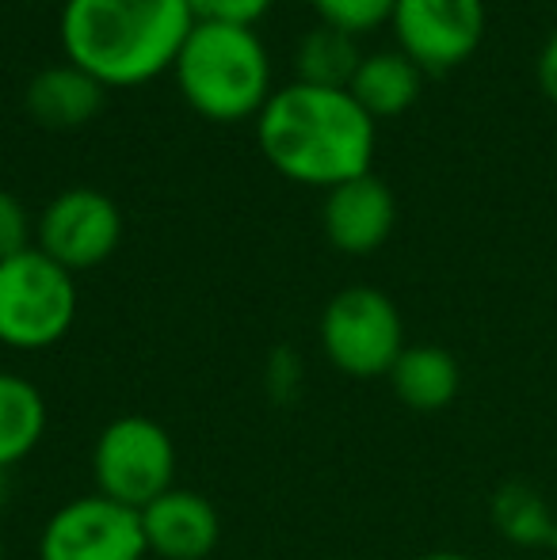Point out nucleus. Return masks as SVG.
Segmentation results:
<instances>
[{"mask_svg":"<svg viewBox=\"0 0 557 560\" xmlns=\"http://www.w3.org/2000/svg\"><path fill=\"white\" fill-rule=\"evenodd\" d=\"M374 118L348 89L282 84L256 115V145L290 184L325 187L367 176L374 161Z\"/></svg>","mask_w":557,"mask_h":560,"instance_id":"nucleus-1","label":"nucleus"},{"mask_svg":"<svg viewBox=\"0 0 557 560\" xmlns=\"http://www.w3.org/2000/svg\"><path fill=\"white\" fill-rule=\"evenodd\" d=\"M192 27L187 0H66L58 35L66 61L104 89H135L176 66Z\"/></svg>","mask_w":557,"mask_h":560,"instance_id":"nucleus-2","label":"nucleus"},{"mask_svg":"<svg viewBox=\"0 0 557 560\" xmlns=\"http://www.w3.org/2000/svg\"><path fill=\"white\" fill-rule=\"evenodd\" d=\"M172 73L187 107L210 122L256 118L271 100L268 50L253 27L237 23L195 20Z\"/></svg>","mask_w":557,"mask_h":560,"instance_id":"nucleus-3","label":"nucleus"},{"mask_svg":"<svg viewBox=\"0 0 557 560\" xmlns=\"http://www.w3.org/2000/svg\"><path fill=\"white\" fill-rule=\"evenodd\" d=\"M77 320L73 271L31 244L0 264V343L12 351H46Z\"/></svg>","mask_w":557,"mask_h":560,"instance_id":"nucleus-4","label":"nucleus"},{"mask_svg":"<svg viewBox=\"0 0 557 560\" xmlns=\"http://www.w3.org/2000/svg\"><path fill=\"white\" fill-rule=\"evenodd\" d=\"M96 492L130 511H146L156 495L176 488V443L149 416H119L92 446Z\"/></svg>","mask_w":557,"mask_h":560,"instance_id":"nucleus-5","label":"nucleus"},{"mask_svg":"<svg viewBox=\"0 0 557 560\" xmlns=\"http://www.w3.org/2000/svg\"><path fill=\"white\" fill-rule=\"evenodd\" d=\"M321 351L348 377H390L402 359L405 325L397 305L374 287H348L321 313Z\"/></svg>","mask_w":557,"mask_h":560,"instance_id":"nucleus-6","label":"nucleus"},{"mask_svg":"<svg viewBox=\"0 0 557 560\" xmlns=\"http://www.w3.org/2000/svg\"><path fill=\"white\" fill-rule=\"evenodd\" d=\"M141 515L107 495L69 500L46 518L38 534V560H146Z\"/></svg>","mask_w":557,"mask_h":560,"instance_id":"nucleus-7","label":"nucleus"},{"mask_svg":"<svg viewBox=\"0 0 557 560\" xmlns=\"http://www.w3.org/2000/svg\"><path fill=\"white\" fill-rule=\"evenodd\" d=\"M38 252L61 264L66 271H92L115 256L123 241V214L112 195L96 187H69L46 202L35 225Z\"/></svg>","mask_w":557,"mask_h":560,"instance_id":"nucleus-8","label":"nucleus"},{"mask_svg":"<svg viewBox=\"0 0 557 560\" xmlns=\"http://www.w3.org/2000/svg\"><path fill=\"white\" fill-rule=\"evenodd\" d=\"M390 23L405 58L417 61L423 73H446L481 46L485 0H397Z\"/></svg>","mask_w":557,"mask_h":560,"instance_id":"nucleus-9","label":"nucleus"},{"mask_svg":"<svg viewBox=\"0 0 557 560\" xmlns=\"http://www.w3.org/2000/svg\"><path fill=\"white\" fill-rule=\"evenodd\" d=\"M321 225L333 248L348 256H371L374 248L390 241L397 225V199L379 176H356L348 184H336L325 191Z\"/></svg>","mask_w":557,"mask_h":560,"instance_id":"nucleus-10","label":"nucleus"},{"mask_svg":"<svg viewBox=\"0 0 557 560\" xmlns=\"http://www.w3.org/2000/svg\"><path fill=\"white\" fill-rule=\"evenodd\" d=\"M138 515L146 549L161 560H207L222 538V518L214 503L192 488H169Z\"/></svg>","mask_w":557,"mask_h":560,"instance_id":"nucleus-11","label":"nucleus"},{"mask_svg":"<svg viewBox=\"0 0 557 560\" xmlns=\"http://www.w3.org/2000/svg\"><path fill=\"white\" fill-rule=\"evenodd\" d=\"M104 84L81 66L66 61V66H50L35 73L23 92V107L46 130H73L100 115L104 107Z\"/></svg>","mask_w":557,"mask_h":560,"instance_id":"nucleus-12","label":"nucleus"},{"mask_svg":"<svg viewBox=\"0 0 557 560\" xmlns=\"http://www.w3.org/2000/svg\"><path fill=\"white\" fill-rule=\"evenodd\" d=\"M420 84H423V69L417 61L405 58L402 50H382V54H367L359 61L348 92L379 122V118H397L409 112L420 96Z\"/></svg>","mask_w":557,"mask_h":560,"instance_id":"nucleus-13","label":"nucleus"},{"mask_svg":"<svg viewBox=\"0 0 557 560\" xmlns=\"http://www.w3.org/2000/svg\"><path fill=\"white\" fill-rule=\"evenodd\" d=\"M390 382H394V393L402 397L405 408H413V412H443L459 397L462 370L451 351H443L436 343H417L402 351V359L390 370Z\"/></svg>","mask_w":557,"mask_h":560,"instance_id":"nucleus-14","label":"nucleus"},{"mask_svg":"<svg viewBox=\"0 0 557 560\" xmlns=\"http://www.w3.org/2000/svg\"><path fill=\"white\" fill-rule=\"evenodd\" d=\"M46 435V400L27 377L0 370V472L20 465Z\"/></svg>","mask_w":557,"mask_h":560,"instance_id":"nucleus-15","label":"nucleus"},{"mask_svg":"<svg viewBox=\"0 0 557 560\" xmlns=\"http://www.w3.org/2000/svg\"><path fill=\"white\" fill-rule=\"evenodd\" d=\"M359 61H363V54H359V46H356V35L321 23V27H313L310 35L298 43L294 73H298V81L313 84V89H348Z\"/></svg>","mask_w":557,"mask_h":560,"instance_id":"nucleus-16","label":"nucleus"},{"mask_svg":"<svg viewBox=\"0 0 557 560\" xmlns=\"http://www.w3.org/2000/svg\"><path fill=\"white\" fill-rule=\"evenodd\" d=\"M492 523L515 546H546L557 526L546 500L527 485H504L492 495Z\"/></svg>","mask_w":557,"mask_h":560,"instance_id":"nucleus-17","label":"nucleus"},{"mask_svg":"<svg viewBox=\"0 0 557 560\" xmlns=\"http://www.w3.org/2000/svg\"><path fill=\"white\" fill-rule=\"evenodd\" d=\"M310 4L328 27H340L348 35H367V31L390 23L397 0H310Z\"/></svg>","mask_w":557,"mask_h":560,"instance_id":"nucleus-18","label":"nucleus"},{"mask_svg":"<svg viewBox=\"0 0 557 560\" xmlns=\"http://www.w3.org/2000/svg\"><path fill=\"white\" fill-rule=\"evenodd\" d=\"M31 248V218L12 191H0V264Z\"/></svg>","mask_w":557,"mask_h":560,"instance_id":"nucleus-19","label":"nucleus"},{"mask_svg":"<svg viewBox=\"0 0 557 560\" xmlns=\"http://www.w3.org/2000/svg\"><path fill=\"white\" fill-rule=\"evenodd\" d=\"M195 20H214V23H237V27H253L271 0H187Z\"/></svg>","mask_w":557,"mask_h":560,"instance_id":"nucleus-20","label":"nucleus"},{"mask_svg":"<svg viewBox=\"0 0 557 560\" xmlns=\"http://www.w3.org/2000/svg\"><path fill=\"white\" fill-rule=\"evenodd\" d=\"M538 84H543L546 100L557 104V31L546 38L543 54H538Z\"/></svg>","mask_w":557,"mask_h":560,"instance_id":"nucleus-21","label":"nucleus"},{"mask_svg":"<svg viewBox=\"0 0 557 560\" xmlns=\"http://www.w3.org/2000/svg\"><path fill=\"white\" fill-rule=\"evenodd\" d=\"M420 560H469V557H462V553H451V549H436V553H423Z\"/></svg>","mask_w":557,"mask_h":560,"instance_id":"nucleus-22","label":"nucleus"},{"mask_svg":"<svg viewBox=\"0 0 557 560\" xmlns=\"http://www.w3.org/2000/svg\"><path fill=\"white\" fill-rule=\"evenodd\" d=\"M4 492H8V472H0V508H4Z\"/></svg>","mask_w":557,"mask_h":560,"instance_id":"nucleus-23","label":"nucleus"},{"mask_svg":"<svg viewBox=\"0 0 557 560\" xmlns=\"http://www.w3.org/2000/svg\"><path fill=\"white\" fill-rule=\"evenodd\" d=\"M546 549H554V553H557V526H554V534H550V541H546Z\"/></svg>","mask_w":557,"mask_h":560,"instance_id":"nucleus-24","label":"nucleus"},{"mask_svg":"<svg viewBox=\"0 0 557 560\" xmlns=\"http://www.w3.org/2000/svg\"><path fill=\"white\" fill-rule=\"evenodd\" d=\"M0 560H4V538H0Z\"/></svg>","mask_w":557,"mask_h":560,"instance_id":"nucleus-25","label":"nucleus"},{"mask_svg":"<svg viewBox=\"0 0 557 560\" xmlns=\"http://www.w3.org/2000/svg\"><path fill=\"white\" fill-rule=\"evenodd\" d=\"M61 4H66V0H61Z\"/></svg>","mask_w":557,"mask_h":560,"instance_id":"nucleus-26","label":"nucleus"}]
</instances>
